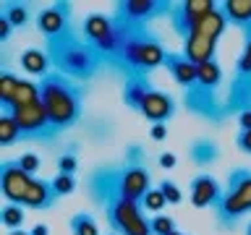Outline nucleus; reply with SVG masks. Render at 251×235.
Wrapping results in <instances>:
<instances>
[{
  "mask_svg": "<svg viewBox=\"0 0 251 235\" xmlns=\"http://www.w3.org/2000/svg\"><path fill=\"white\" fill-rule=\"evenodd\" d=\"M45 50L52 60V70L74 78L78 84L94 78L97 70L105 66V58L84 37H78L74 29L60 34V37L45 39Z\"/></svg>",
  "mask_w": 251,
  "mask_h": 235,
  "instance_id": "obj_1",
  "label": "nucleus"
},
{
  "mask_svg": "<svg viewBox=\"0 0 251 235\" xmlns=\"http://www.w3.org/2000/svg\"><path fill=\"white\" fill-rule=\"evenodd\" d=\"M42 89V105L50 115V120L55 125V131L63 133L81 120L84 113V86L74 81V78L52 70L50 76H45L39 81Z\"/></svg>",
  "mask_w": 251,
  "mask_h": 235,
  "instance_id": "obj_2",
  "label": "nucleus"
},
{
  "mask_svg": "<svg viewBox=\"0 0 251 235\" xmlns=\"http://www.w3.org/2000/svg\"><path fill=\"white\" fill-rule=\"evenodd\" d=\"M223 230H233L246 214H251V170L233 167L225 178V191L212 209Z\"/></svg>",
  "mask_w": 251,
  "mask_h": 235,
  "instance_id": "obj_3",
  "label": "nucleus"
},
{
  "mask_svg": "<svg viewBox=\"0 0 251 235\" xmlns=\"http://www.w3.org/2000/svg\"><path fill=\"white\" fill-rule=\"evenodd\" d=\"M100 209L105 212L107 225L118 235H154L152 233V217H147V212L139 201L126 199L123 193L110 196Z\"/></svg>",
  "mask_w": 251,
  "mask_h": 235,
  "instance_id": "obj_4",
  "label": "nucleus"
},
{
  "mask_svg": "<svg viewBox=\"0 0 251 235\" xmlns=\"http://www.w3.org/2000/svg\"><path fill=\"white\" fill-rule=\"evenodd\" d=\"M81 34H84L86 42H89L94 50L105 58V63H110L115 58L118 34H115L113 16H107V13H89L84 19V24H81Z\"/></svg>",
  "mask_w": 251,
  "mask_h": 235,
  "instance_id": "obj_5",
  "label": "nucleus"
},
{
  "mask_svg": "<svg viewBox=\"0 0 251 235\" xmlns=\"http://www.w3.org/2000/svg\"><path fill=\"white\" fill-rule=\"evenodd\" d=\"M11 115L19 123L21 136L29 141H52L58 136V131H55L50 115H47L42 99L34 102V105H26V107H13Z\"/></svg>",
  "mask_w": 251,
  "mask_h": 235,
  "instance_id": "obj_6",
  "label": "nucleus"
},
{
  "mask_svg": "<svg viewBox=\"0 0 251 235\" xmlns=\"http://www.w3.org/2000/svg\"><path fill=\"white\" fill-rule=\"evenodd\" d=\"M215 8H217V0H176L168 21H170L173 31L180 39H186L188 34L196 31V26L201 24L204 16H209Z\"/></svg>",
  "mask_w": 251,
  "mask_h": 235,
  "instance_id": "obj_7",
  "label": "nucleus"
},
{
  "mask_svg": "<svg viewBox=\"0 0 251 235\" xmlns=\"http://www.w3.org/2000/svg\"><path fill=\"white\" fill-rule=\"evenodd\" d=\"M183 105L188 113L204 118V120L220 125L225 120V107H223V99L217 97L215 89H207L201 84H194L191 89L183 92Z\"/></svg>",
  "mask_w": 251,
  "mask_h": 235,
  "instance_id": "obj_8",
  "label": "nucleus"
},
{
  "mask_svg": "<svg viewBox=\"0 0 251 235\" xmlns=\"http://www.w3.org/2000/svg\"><path fill=\"white\" fill-rule=\"evenodd\" d=\"M176 0H121L113 5V13L149 26L157 19H170Z\"/></svg>",
  "mask_w": 251,
  "mask_h": 235,
  "instance_id": "obj_9",
  "label": "nucleus"
},
{
  "mask_svg": "<svg viewBox=\"0 0 251 235\" xmlns=\"http://www.w3.org/2000/svg\"><path fill=\"white\" fill-rule=\"evenodd\" d=\"M31 183H34V178H31L29 172H24L21 164L16 160L0 162V193H3L5 201L21 204L24 196L29 193Z\"/></svg>",
  "mask_w": 251,
  "mask_h": 235,
  "instance_id": "obj_10",
  "label": "nucleus"
},
{
  "mask_svg": "<svg viewBox=\"0 0 251 235\" xmlns=\"http://www.w3.org/2000/svg\"><path fill=\"white\" fill-rule=\"evenodd\" d=\"M71 11H74V3H50L47 8L37 13V29L39 34H45V39H52V37H60L71 31Z\"/></svg>",
  "mask_w": 251,
  "mask_h": 235,
  "instance_id": "obj_11",
  "label": "nucleus"
},
{
  "mask_svg": "<svg viewBox=\"0 0 251 235\" xmlns=\"http://www.w3.org/2000/svg\"><path fill=\"white\" fill-rule=\"evenodd\" d=\"M223 191L225 186H220V180L209 172H199L188 183V199L196 209H215L217 201L223 199Z\"/></svg>",
  "mask_w": 251,
  "mask_h": 235,
  "instance_id": "obj_12",
  "label": "nucleus"
},
{
  "mask_svg": "<svg viewBox=\"0 0 251 235\" xmlns=\"http://www.w3.org/2000/svg\"><path fill=\"white\" fill-rule=\"evenodd\" d=\"M152 191V172L147 164H121V193L131 201H139Z\"/></svg>",
  "mask_w": 251,
  "mask_h": 235,
  "instance_id": "obj_13",
  "label": "nucleus"
},
{
  "mask_svg": "<svg viewBox=\"0 0 251 235\" xmlns=\"http://www.w3.org/2000/svg\"><path fill=\"white\" fill-rule=\"evenodd\" d=\"M178 113V102L173 94L168 92H162V89H152L147 94V99L141 102V110H139V115L141 118H147L149 123H168L173 120Z\"/></svg>",
  "mask_w": 251,
  "mask_h": 235,
  "instance_id": "obj_14",
  "label": "nucleus"
},
{
  "mask_svg": "<svg viewBox=\"0 0 251 235\" xmlns=\"http://www.w3.org/2000/svg\"><path fill=\"white\" fill-rule=\"evenodd\" d=\"M223 107H225V118H230V115L238 118L246 107H251V76L233 73L227 94L223 99Z\"/></svg>",
  "mask_w": 251,
  "mask_h": 235,
  "instance_id": "obj_15",
  "label": "nucleus"
},
{
  "mask_svg": "<svg viewBox=\"0 0 251 235\" xmlns=\"http://www.w3.org/2000/svg\"><path fill=\"white\" fill-rule=\"evenodd\" d=\"M162 68H168V73L173 76V81H176L183 92L191 89V86L196 84V78H199V68H196L183 52H168Z\"/></svg>",
  "mask_w": 251,
  "mask_h": 235,
  "instance_id": "obj_16",
  "label": "nucleus"
},
{
  "mask_svg": "<svg viewBox=\"0 0 251 235\" xmlns=\"http://www.w3.org/2000/svg\"><path fill=\"white\" fill-rule=\"evenodd\" d=\"M180 52L199 68V66H204V63H209V60H217V42L194 31V34H188L183 39V50Z\"/></svg>",
  "mask_w": 251,
  "mask_h": 235,
  "instance_id": "obj_17",
  "label": "nucleus"
},
{
  "mask_svg": "<svg viewBox=\"0 0 251 235\" xmlns=\"http://www.w3.org/2000/svg\"><path fill=\"white\" fill-rule=\"evenodd\" d=\"M55 201H58V193H55V188H52V180L34 178V183H31L29 193L24 196L21 207L34 209V212H47V209L55 207Z\"/></svg>",
  "mask_w": 251,
  "mask_h": 235,
  "instance_id": "obj_18",
  "label": "nucleus"
},
{
  "mask_svg": "<svg viewBox=\"0 0 251 235\" xmlns=\"http://www.w3.org/2000/svg\"><path fill=\"white\" fill-rule=\"evenodd\" d=\"M154 86L152 81H149L147 76H131V78H126L123 81V92H121V99H123V105L133 110V113H139L141 110V102L147 99V94L152 92Z\"/></svg>",
  "mask_w": 251,
  "mask_h": 235,
  "instance_id": "obj_19",
  "label": "nucleus"
},
{
  "mask_svg": "<svg viewBox=\"0 0 251 235\" xmlns=\"http://www.w3.org/2000/svg\"><path fill=\"white\" fill-rule=\"evenodd\" d=\"M21 68L26 70L29 76H37L39 81H42L45 76H50L52 73V60H50V55H47V50H39V47H29V50H24L21 52Z\"/></svg>",
  "mask_w": 251,
  "mask_h": 235,
  "instance_id": "obj_20",
  "label": "nucleus"
},
{
  "mask_svg": "<svg viewBox=\"0 0 251 235\" xmlns=\"http://www.w3.org/2000/svg\"><path fill=\"white\" fill-rule=\"evenodd\" d=\"M220 8L230 26L241 31L251 29V0H220Z\"/></svg>",
  "mask_w": 251,
  "mask_h": 235,
  "instance_id": "obj_21",
  "label": "nucleus"
},
{
  "mask_svg": "<svg viewBox=\"0 0 251 235\" xmlns=\"http://www.w3.org/2000/svg\"><path fill=\"white\" fill-rule=\"evenodd\" d=\"M220 144L212 139H196L191 146H188V160H191L196 167H209L220 160Z\"/></svg>",
  "mask_w": 251,
  "mask_h": 235,
  "instance_id": "obj_22",
  "label": "nucleus"
},
{
  "mask_svg": "<svg viewBox=\"0 0 251 235\" xmlns=\"http://www.w3.org/2000/svg\"><path fill=\"white\" fill-rule=\"evenodd\" d=\"M0 16H5L13 24V29H24L31 21V3H21V0H3L0 3Z\"/></svg>",
  "mask_w": 251,
  "mask_h": 235,
  "instance_id": "obj_23",
  "label": "nucleus"
},
{
  "mask_svg": "<svg viewBox=\"0 0 251 235\" xmlns=\"http://www.w3.org/2000/svg\"><path fill=\"white\" fill-rule=\"evenodd\" d=\"M227 26H230V24H227L225 13H223V8H220V3H217L215 11H212L209 16H204L201 24L196 26V34L209 37V39H215V42H220V37H223V31H225Z\"/></svg>",
  "mask_w": 251,
  "mask_h": 235,
  "instance_id": "obj_24",
  "label": "nucleus"
},
{
  "mask_svg": "<svg viewBox=\"0 0 251 235\" xmlns=\"http://www.w3.org/2000/svg\"><path fill=\"white\" fill-rule=\"evenodd\" d=\"M68 230L71 235H102L100 233V225H97V217L92 212H76L74 217L68 219Z\"/></svg>",
  "mask_w": 251,
  "mask_h": 235,
  "instance_id": "obj_25",
  "label": "nucleus"
},
{
  "mask_svg": "<svg viewBox=\"0 0 251 235\" xmlns=\"http://www.w3.org/2000/svg\"><path fill=\"white\" fill-rule=\"evenodd\" d=\"M19 84H21V78L16 73H11L8 68L0 70V110H3V113H5V110H11Z\"/></svg>",
  "mask_w": 251,
  "mask_h": 235,
  "instance_id": "obj_26",
  "label": "nucleus"
},
{
  "mask_svg": "<svg viewBox=\"0 0 251 235\" xmlns=\"http://www.w3.org/2000/svg\"><path fill=\"white\" fill-rule=\"evenodd\" d=\"M24 219H26V207H21V204H11V201L3 204V209H0V222H3V227L8 233H11V230H21Z\"/></svg>",
  "mask_w": 251,
  "mask_h": 235,
  "instance_id": "obj_27",
  "label": "nucleus"
},
{
  "mask_svg": "<svg viewBox=\"0 0 251 235\" xmlns=\"http://www.w3.org/2000/svg\"><path fill=\"white\" fill-rule=\"evenodd\" d=\"M196 84L217 92L220 86H223V66H220L217 60H209V63H204V66H199V78H196Z\"/></svg>",
  "mask_w": 251,
  "mask_h": 235,
  "instance_id": "obj_28",
  "label": "nucleus"
},
{
  "mask_svg": "<svg viewBox=\"0 0 251 235\" xmlns=\"http://www.w3.org/2000/svg\"><path fill=\"white\" fill-rule=\"evenodd\" d=\"M24 136H21V128L19 123L13 120L11 113H0V146H13L19 144Z\"/></svg>",
  "mask_w": 251,
  "mask_h": 235,
  "instance_id": "obj_29",
  "label": "nucleus"
},
{
  "mask_svg": "<svg viewBox=\"0 0 251 235\" xmlns=\"http://www.w3.org/2000/svg\"><path fill=\"white\" fill-rule=\"evenodd\" d=\"M233 73H238V76H251V29L243 31V47H241L238 60H235Z\"/></svg>",
  "mask_w": 251,
  "mask_h": 235,
  "instance_id": "obj_30",
  "label": "nucleus"
},
{
  "mask_svg": "<svg viewBox=\"0 0 251 235\" xmlns=\"http://www.w3.org/2000/svg\"><path fill=\"white\" fill-rule=\"evenodd\" d=\"M55 164H58V172H63V175H76L78 170V146H68L66 152H63L58 160H55Z\"/></svg>",
  "mask_w": 251,
  "mask_h": 235,
  "instance_id": "obj_31",
  "label": "nucleus"
},
{
  "mask_svg": "<svg viewBox=\"0 0 251 235\" xmlns=\"http://www.w3.org/2000/svg\"><path fill=\"white\" fill-rule=\"evenodd\" d=\"M141 207H144V212H152V214H162V209L168 207V199L162 196L160 188H152V191L141 199Z\"/></svg>",
  "mask_w": 251,
  "mask_h": 235,
  "instance_id": "obj_32",
  "label": "nucleus"
},
{
  "mask_svg": "<svg viewBox=\"0 0 251 235\" xmlns=\"http://www.w3.org/2000/svg\"><path fill=\"white\" fill-rule=\"evenodd\" d=\"M52 188H55V193H58V199L60 196H71L76 191V175H63V172H58V175L52 178Z\"/></svg>",
  "mask_w": 251,
  "mask_h": 235,
  "instance_id": "obj_33",
  "label": "nucleus"
},
{
  "mask_svg": "<svg viewBox=\"0 0 251 235\" xmlns=\"http://www.w3.org/2000/svg\"><path fill=\"white\" fill-rule=\"evenodd\" d=\"M157 188H160V191H162V196L168 199V204H173V207L183 201V191L178 188V183H176V180H168V178H165V180H160V183H157Z\"/></svg>",
  "mask_w": 251,
  "mask_h": 235,
  "instance_id": "obj_34",
  "label": "nucleus"
},
{
  "mask_svg": "<svg viewBox=\"0 0 251 235\" xmlns=\"http://www.w3.org/2000/svg\"><path fill=\"white\" fill-rule=\"evenodd\" d=\"M176 230H178V225H176V219H173L170 214H154L152 217V233L154 235H170Z\"/></svg>",
  "mask_w": 251,
  "mask_h": 235,
  "instance_id": "obj_35",
  "label": "nucleus"
},
{
  "mask_svg": "<svg viewBox=\"0 0 251 235\" xmlns=\"http://www.w3.org/2000/svg\"><path fill=\"white\" fill-rule=\"evenodd\" d=\"M16 162H19V164H21V170H24V172H29L31 178H37L39 167H42V160H39V154H37V152H24Z\"/></svg>",
  "mask_w": 251,
  "mask_h": 235,
  "instance_id": "obj_36",
  "label": "nucleus"
},
{
  "mask_svg": "<svg viewBox=\"0 0 251 235\" xmlns=\"http://www.w3.org/2000/svg\"><path fill=\"white\" fill-rule=\"evenodd\" d=\"M126 164H147V152L141 144H128L126 146Z\"/></svg>",
  "mask_w": 251,
  "mask_h": 235,
  "instance_id": "obj_37",
  "label": "nucleus"
},
{
  "mask_svg": "<svg viewBox=\"0 0 251 235\" xmlns=\"http://www.w3.org/2000/svg\"><path fill=\"white\" fill-rule=\"evenodd\" d=\"M235 146H238L241 154L251 157V131H238V136H235Z\"/></svg>",
  "mask_w": 251,
  "mask_h": 235,
  "instance_id": "obj_38",
  "label": "nucleus"
},
{
  "mask_svg": "<svg viewBox=\"0 0 251 235\" xmlns=\"http://www.w3.org/2000/svg\"><path fill=\"white\" fill-rule=\"evenodd\" d=\"M157 164H160L162 170H173L178 164V157L173 154V152H162L160 157H157Z\"/></svg>",
  "mask_w": 251,
  "mask_h": 235,
  "instance_id": "obj_39",
  "label": "nucleus"
},
{
  "mask_svg": "<svg viewBox=\"0 0 251 235\" xmlns=\"http://www.w3.org/2000/svg\"><path fill=\"white\" fill-rule=\"evenodd\" d=\"M149 136L154 141H165L168 139V123H154L152 128H149Z\"/></svg>",
  "mask_w": 251,
  "mask_h": 235,
  "instance_id": "obj_40",
  "label": "nucleus"
},
{
  "mask_svg": "<svg viewBox=\"0 0 251 235\" xmlns=\"http://www.w3.org/2000/svg\"><path fill=\"white\" fill-rule=\"evenodd\" d=\"M11 31H13V24L5 19V16H0V42H8L11 39Z\"/></svg>",
  "mask_w": 251,
  "mask_h": 235,
  "instance_id": "obj_41",
  "label": "nucleus"
},
{
  "mask_svg": "<svg viewBox=\"0 0 251 235\" xmlns=\"http://www.w3.org/2000/svg\"><path fill=\"white\" fill-rule=\"evenodd\" d=\"M235 120H238V131H251V107L243 110Z\"/></svg>",
  "mask_w": 251,
  "mask_h": 235,
  "instance_id": "obj_42",
  "label": "nucleus"
},
{
  "mask_svg": "<svg viewBox=\"0 0 251 235\" xmlns=\"http://www.w3.org/2000/svg\"><path fill=\"white\" fill-rule=\"evenodd\" d=\"M29 233H31V235H50V227H47L45 222H37Z\"/></svg>",
  "mask_w": 251,
  "mask_h": 235,
  "instance_id": "obj_43",
  "label": "nucleus"
},
{
  "mask_svg": "<svg viewBox=\"0 0 251 235\" xmlns=\"http://www.w3.org/2000/svg\"><path fill=\"white\" fill-rule=\"evenodd\" d=\"M8 235H31V233H29V230H11Z\"/></svg>",
  "mask_w": 251,
  "mask_h": 235,
  "instance_id": "obj_44",
  "label": "nucleus"
},
{
  "mask_svg": "<svg viewBox=\"0 0 251 235\" xmlns=\"http://www.w3.org/2000/svg\"><path fill=\"white\" fill-rule=\"evenodd\" d=\"M243 235H251V222H249L246 227H243Z\"/></svg>",
  "mask_w": 251,
  "mask_h": 235,
  "instance_id": "obj_45",
  "label": "nucleus"
},
{
  "mask_svg": "<svg viewBox=\"0 0 251 235\" xmlns=\"http://www.w3.org/2000/svg\"><path fill=\"white\" fill-rule=\"evenodd\" d=\"M170 235H183V233H180V230H176V233H170Z\"/></svg>",
  "mask_w": 251,
  "mask_h": 235,
  "instance_id": "obj_46",
  "label": "nucleus"
},
{
  "mask_svg": "<svg viewBox=\"0 0 251 235\" xmlns=\"http://www.w3.org/2000/svg\"><path fill=\"white\" fill-rule=\"evenodd\" d=\"M105 235H118V233H113V230H110V233H105Z\"/></svg>",
  "mask_w": 251,
  "mask_h": 235,
  "instance_id": "obj_47",
  "label": "nucleus"
}]
</instances>
